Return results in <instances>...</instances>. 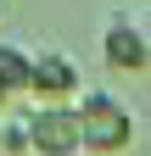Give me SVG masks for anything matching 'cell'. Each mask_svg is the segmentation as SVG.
I'll use <instances>...</instances> for the list:
<instances>
[{
  "label": "cell",
  "mask_w": 151,
  "mask_h": 156,
  "mask_svg": "<svg viewBox=\"0 0 151 156\" xmlns=\"http://www.w3.org/2000/svg\"><path fill=\"white\" fill-rule=\"evenodd\" d=\"M79 128H84V151L90 156H123L134 145V112L106 89H84L79 101Z\"/></svg>",
  "instance_id": "obj_1"
},
{
  "label": "cell",
  "mask_w": 151,
  "mask_h": 156,
  "mask_svg": "<svg viewBox=\"0 0 151 156\" xmlns=\"http://www.w3.org/2000/svg\"><path fill=\"white\" fill-rule=\"evenodd\" d=\"M34 101L39 106H79L84 101V73L73 67V56L62 50H39L34 56Z\"/></svg>",
  "instance_id": "obj_3"
},
{
  "label": "cell",
  "mask_w": 151,
  "mask_h": 156,
  "mask_svg": "<svg viewBox=\"0 0 151 156\" xmlns=\"http://www.w3.org/2000/svg\"><path fill=\"white\" fill-rule=\"evenodd\" d=\"M101 56L112 73H145L151 67V39L140 23H129V17H106L101 28Z\"/></svg>",
  "instance_id": "obj_4"
},
{
  "label": "cell",
  "mask_w": 151,
  "mask_h": 156,
  "mask_svg": "<svg viewBox=\"0 0 151 156\" xmlns=\"http://www.w3.org/2000/svg\"><path fill=\"white\" fill-rule=\"evenodd\" d=\"M0 145H6V117H0Z\"/></svg>",
  "instance_id": "obj_5"
},
{
  "label": "cell",
  "mask_w": 151,
  "mask_h": 156,
  "mask_svg": "<svg viewBox=\"0 0 151 156\" xmlns=\"http://www.w3.org/2000/svg\"><path fill=\"white\" fill-rule=\"evenodd\" d=\"M28 145H34V156H79L84 151L79 106H34L28 112Z\"/></svg>",
  "instance_id": "obj_2"
}]
</instances>
